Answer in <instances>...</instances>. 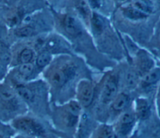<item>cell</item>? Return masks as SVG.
Segmentation results:
<instances>
[{
    "label": "cell",
    "instance_id": "8992f818",
    "mask_svg": "<svg viewBox=\"0 0 160 138\" xmlns=\"http://www.w3.org/2000/svg\"><path fill=\"white\" fill-rule=\"evenodd\" d=\"M64 26L66 32L72 36H78L81 32V26L79 21L74 16L68 15L64 21Z\"/></svg>",
    "mask_w": 160,
    "mask_h": 138
},
{
    "label": "cell",
    "instance_id": "d4e9b609",
    "mask_svg": "<svg viewBox=\"0 0 160 138\" xmlns=\"http://www.w3.org/2000/svg\"><path fill=\"white\" fill-rule=\"evenodd\" d=\"M157 103H158V105L160 109V85L158 88V92H157Z\"/></svg>",
    "mask_w": 160,
    "mask_h": 138
},
{
    "label": "cell",
    "instance_id": "9a60e30c",
    "mask_svg": "<svg viewBox=\"0 0 160 138\" xmlns=\"http://www.w3.org/2000/svg\"><path fill=\"white\" fill-rule=\"evenodd\" d=\"M92 27L96 33H100L103 30L104 23L102 18L97 14H93L92 19Z\"/></svg>",
    "mask_w": 160,
    "mask_h": 138
},
{
    "label": "cell",
    "instance_id": "4fadbf2b",
    "mask_svg": "<svg viewBox=\"0 0 160 138\" xmlns=\"http://www.w3.org/2000/svg\"><path fill=\"white\" fill-rule=\"evenodd\" d=\"M138 67L140 73L144 75L153 68V61L148 56L143 55L138 60Z\"/></svg>",
    "mask_w": 160,
    "mask_h": 138
},
{
    "label": "cell",
    "instance_id": "484cf974",
    "mask_svg": "<svg viewBox=\"0 0 160 138\" xmlns=\"http://www.w3.org/2000/svg\"><path fill=\"white\" fill-rule=\"evenodd\" d=\"M31 20V18L29 16H26V17L24 18L23 19V21L25 23H28L30 22V21Z\"/></svg>",
    "mask_w": 160,
    "mask_h": 138
},
{
    "label": "cell",
    "instance_id": "5b68a950",
    "mask_svg": "<svg viewBox=\"0 0 160 138\" xmlns=\"http://www.w3.org/2000/svg\"><path fill=\"white\" fill-rule=\"evenodd\" d=\"M94 89L91 84L87 82H82L78 90V97L81 105L84 107L89 106L92 100Z\"/></svg>",
    "mask_w": 160,
    "mask_h": 138
},
{
    "label": "cell",
    "instance_id": "83f0119b",
    "mask_svg": "<svg viewBox=\"0 0 160 138\" xmlns=\"http://www.w3.org/2000/svg\"><path fill=\"white\" fill-rule=\"evenodd\" d=\"M0 138H2V137H1V136H0Z\"/></svg>",
    "mask_w": 160,
    "mask_h": 138
},
{
    "label": "cell",
    "instance_id": "2e32d148",
    "mask_svg": "<svg viewBox=\"0 0 160 138\" xmlns=\"http://www.w3.org/2000/svg\"><path fill=\"white\" fill-rule=\"evenodd\" d=\"M17 92L19 95L26 101H31L33 99V93L28 87L22 85L18 86L17 87Z\"/></svg>",
    "mask_w": 160,
    "mask_h": 138
},
{
    "label": "cell",
    "instance_id": "8fae6325",
    "mask_svg": "<svg viewBox=\"0 0 160 138\" xmlns=\"http://www.w3.org/2000/svg\"><path fill=\"white\" fill-rule=\"evenodd\" d=\"M130 6L148 16L153 11V6L149 0H132Z\"/></svg>",
    "mask_w": 160,
    "mask_h": 138
},
{
    "label": "cell",
    "instance_id": "ac0fdd59",
    "mask_svg": "<svg viewBox=\"0 0 160 138\" xmlns=\"http://www.w3.org/2000/svg\"><path fill=\"white\" fill-rule=\"evenodd\" d=\"M34 53L32 50L29 48H25L19 54V60L21 64L29 63L33 58Z\"/></svg>",
    "mask_w": 160,
    "mask_h": 138
},
{
    "label": "cell",
    "instance_id": "44dd1931",
    "mask_svg": "<svg viewBox=\"0 0 160 138\" xmlns=\"http://www.w3.org/2000/svg\"><path fill=\"white\" fill-rule=\"evenodd\" d=\"M34 70V66L32 64L30 63H22L21 64L19 68V73L23 77H28L29 76Z\"/></svg>",
    "mask_w": 160,
    "mask_h": 138
},
{
    "label": "cell",
    "instance_id": "4316f807",
    "mask_svg": "<svg viewBox=\"0 0 160 138\" xmlns=\"http://www.w3.org/2000/svg\"><path fill=\"white\" fill-rule=\"evenodd\" d=\"M119 1H126V0H119Z\"/></svg>",
    "mask_w": 160,
    "mask_h": 138
},
{
    "label": "cell",
    "instance_id": "5bb4252c",
    "mask_svg": "<svg viewBox=\"0 0 160 138\" xmlns=\"http://www.w3.org/2000/svg\"><path fill=\"white\" fill-rule=\"evenodd\" d=\"M139 79V74L134 70L128 71L125 75V82L126 85L130 88H134L138 83Z\"/></svg>",
    "mask_w": 160,
    "mask_h": 138
},
{
    "label": "cell",
    "instance_id": "7a4b0ae2",
    "mask_svg": "<svg viewBox=\"0 0 160 138\" xmlns=\"http://www.w3.org/2000/svg\"><path fill=\"white\" fill-rule=\"evenodd\" d=\"M118 95V82L114 76L109 77L105 82L101 95V102L104 104L112 102Z\"/></svg>",
    "mask_w": 160,
    "mask_h": 138
},
{
    "label": "cell",
    "instance_id": "cb8c5ba5",
    "mask_svg": "<svg viewBox=\"0 0 160 138\" xmlns=\"http://www.w3.org/2000/svg\"><path fill=\"white\" fill-rule=\"evenodd\" d=\"M10 60V56L8 53H2L0 54V65L3 66L4 65L8 64Z\"/></svg>",
    "mask_w": 160,
    "mask_h": 138
},
{
    "label": "cell",
    "instance_id": "3957f363",
    "mask_svg": "<svg viewBox=\"0 0 160 138\" xmlns=\"http://www.w3.org/2000/svg\"><path fill=\"white\" fill-rule=\"evenodd\" d=\"M75 73V68L72 65H66L62 69L54 71L51 77V80L52 84L56 87H61L68 80L71 78Z\"/></svg>",
    "mask_w": 160,
    "mask_h": 138
},
{
    "label": "cell",
    "instance_id": "7402d4cb",
    "mask_svg": "<svg viewBox=\"0 0 160 138\" xmlns=\"http://www.w3.org/2000/svg\"><path fill=\"white\" fill-rule=\"evenodd\" d=\"M34 33L33 29L30 26H24L16 29L15 34L19 37H28Z\"/></svg>",
    "mask_w": 160,
    "mask_h": 138
},
{
    "label": "cell",
    "instance_id": "f1b7e54d",
    "mask_svg": "<svg viewBox=\"0 0 160 138\" xmlns=\"http://www.w3.org/2000/svg\"><path fill=\"white\" fill-rule=\"evenodd\" d=\"M94 1H97V0H94Z\"/></svg>",
    "mask_w": 160,
    "mask_h": 138
},
{
    "label": "cell",
    "instance_id": "277c9868",
    "mask_svg": "<svg viewBox=\"0 0 160 138\" xmlns=\"http://www.w3.org/2000/svg\"><path fill=\"white\" fill-rule=\"evenodd\" d=\"M136 115L130 112H124L119 119L118 129L121 135H127L132 129L135 122Z\"/></svg>",
    "mask_w": 160,
    "mask_h": 138
},
{
    "label": "cell",
    "instance_id": "ffe728a7",
    "mask_svg": "<svg viewBox=\"0 0 160 138\" xmlns=\"http://www.w3.org/2000/svg\"><path fill=\"white\" fill-rule=\"evenodd\" d=\"M76 8L80 13L84 16H88L89 14V9L88 4L85 0H74Z\"/></svg>",
    "mask_w": 160,
    "mask_h": 138
},
{
    "label": "cell",
    "instance_id": "e0dca14e",
    "mask_svg": "<svg viewBox=\"0 0 160 138\" xmlns=\"http://www.w3.org/2000/svg\"><path fill=\"white\" fill-rule=\"evenodd\" d=\"M51 59V56L49 52L43 51L39 54L36 58V65L39 67H44L47 65Z\"/></svg>",
    "mask_w": 160,
    "mask_h": 138
},
{
    "label": "cell",
    "instance_id": "30bf717a",
    "mask_svg": "<svg viewBox=\"0 0 160 138\" xmlns=\"http://www.w3.org/2000/svg\"><path fill=\"white\" fill-rule=\"evenodd\" d=\"M0 98L6 104V106L11 109L18 106L17 100L12 92L6 87L0 88Z\"/></svg>",
    "mask_w": 160,
    "mask_h": 138
},
{
    "label": "cell",
    "instance_id": "7c38bea8",
    "mask_svg": "<svg viewBox=\"0 0 160 138\" xmlns=\"http://www.w3.org/2000/svg\"><path fill=\"white\" fill-rule=\"evenodd\" d=\"M122 13L125 18L132 20V21H139L143 19H145L148 16L139 11L138 10L132 8L131 6H129L124 8L122 11Z\"/></svg>",
    "mask_w": 160,
    "mask_h": 138
},
{
    "label": "cell",
    "instance_id": "d6986e66",
    "mask_svg": "<svg viewBox=\"0 0 160 138\" xmlns=\"http://www.w3.org/2000/svg\"><path fill=\"white\" fill-rule=\"evenodd\" d=\"M116 134L114 129L109 125H104L101 130L99 138H116Z\"/></svg>",
    "mask_w": 160,
    "mask_h": 138
},
{
    "label": "cell",
    "instance_id": "603a6c76",
    "mask_svg": "<svg viewBox=\"0 0 160 138\" xmlns=\"http://www.w3.org/2000/svg\"><path fill=\"white\" fill-rule=\"evenodd\" d=\"M68 110L71 112V113H73L76 115H79L80 111H81V106L80 104L76 102H71L69 104V107H68Z\"/></svg>",
    "mask_w": 160,
    "mask_h": 138
},
{
    "label": "cell",
    "instance_id": "9c48e42d",
    "mask_svg": "<svg viewBox=\"0 0 160 138\" xmlns=\"http://www.w3.org/2000/svg\"><path fill=\"white\" fill-rule=\"evenodd\" d=\"M129 102V95L126 92L118 94L111 102L112 109L116 112L123 110Z\"/></svg>",
    "mask_w": 160,
    "mask_h": 138
},
{
    "label": "cell",
    "instance_id": "52a82bcc",
    "mask_svg": "<svg viewBox=\"0 0 160 138\" xmlns=\"http://www.w3.org/2000/svg\"><path fill=\"white\" fill-rule=\"evenodd\" d=\"M150 114V105L148 101L142 98H137L135 102V115L139 119H147Z\"/></svg>",
    "mask_w": 160,
    "mask_h": 138
},
{
    "label": "cell",
    "instance_id": "ba28073f",
    "mask_svg": "<svg viewBox=\"0 0 160 138\" xmlns=\"http://www.w3.org/2000/svg\"><path fill=\"white\" fill-rule=\"evenodd\" d=\"M160 81V68H152L142 77V83L144 87H149Z\"/></svg>",
    "mask_w": 160,
    "mask_h": 138
},
{
    "label": "cell",
    "instance_id": "6da1fadb",
    "mask_svg": "<svg viewBox=\"0 0 160 138\" xmlns=\"http://www.w3.org/2000/svg\"><path fill=\"white\" fill-rule=\"evenodd\" d=\"M13 125L18 130L32 135L39 136L44 132V129L39 123L29 117L16 119L13 122Z\"/></svg>",
    "mask_w": 160,
    "mask_h": 138
}]
</instances>
